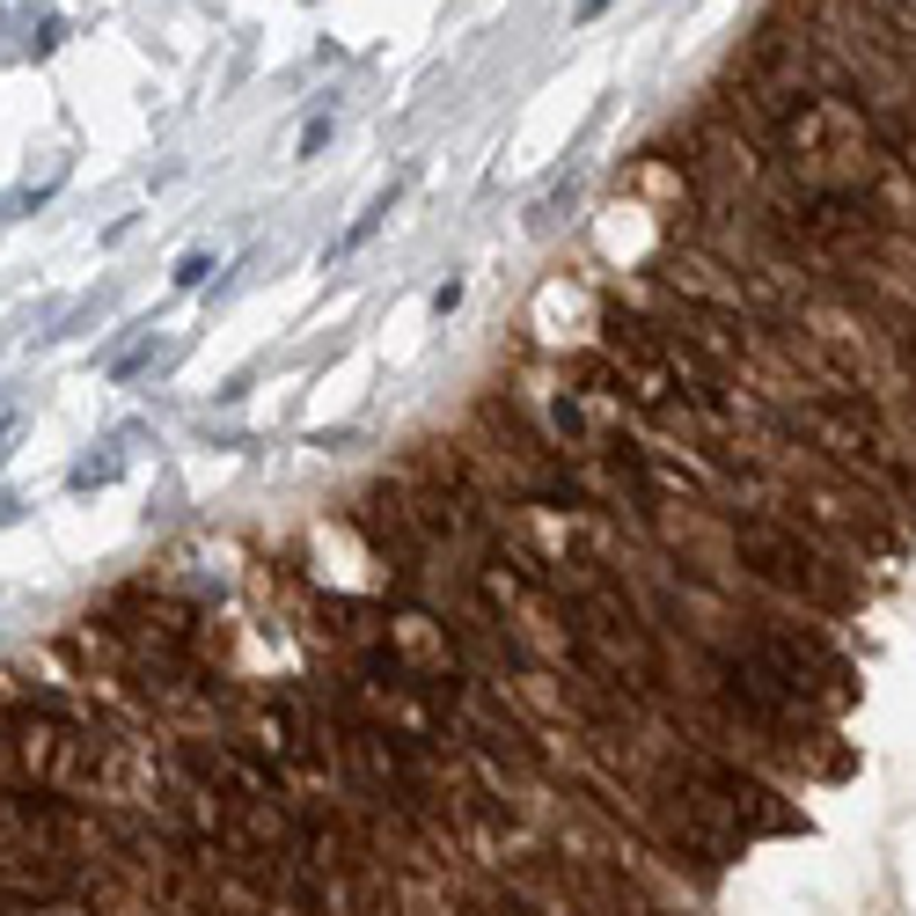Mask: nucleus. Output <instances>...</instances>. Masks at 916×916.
<instances>
[{"mask_svg": "<svg viewBox=\"0 0 916 916\" xmlns=\"http://www.w3.org/2000/svg\"><path fill=\"white\" fill-rule=\"evenodd\" d=\"M118 476V455H89L81 470H73V492H89V484H110Z\"/></svg>", "mask_w": 916, "mask_h": 916, "instance_id": "nucleus-3", "label": "nucleus"}, {"mask_svg": "<svg viewBox=\"0 0 916 916\" xmlns=\"http://www.w3.org/2000/svg\"><path fill=\"white\" fill-rule=\"evenodd\" d=\"M331 147V118H308L301 125V155H323Z\"/></svg>", "mask_w": 916, "mask_h": 916, "instance_id": "nucleus-4", "label": "nucleus"}, {"mask_svg": "<svg viewBox=\"0 0 916 916\" xmlns=\"http://www.w3.org/2000/svg\"><path fill=\"white\" fill-rule=\"evenodd\" d=\"M213 272H220V265H213L206 249H184V257H177V286H206Z\"/></svg>", "mask_w": 916, "mask_h": 916, "instance_id": "nucleus-2", "label": "nucleus"}, {"mask_svg": "<svg viewBox=\"0 0 916 916\" xmlns=\"http://www.w3.org/2000/svg\"><path fill=\"white\" fill-rule=\"evenodd\" d=\"M59 45H67V22H59V16H45V22L30 30V59H52Z\"/></svg>", "mask_w": 916, "mask_h": 916, "instance_id": "nucleus-1", "label": "nucleus"}, {"mask_svg": "<svg viewBox=\"0 0 916 916\" xmlns=\"http://www.w3.org/2000/svg\"><path fill=\"white\" fill-rule=\"evenodd\" d=\"M609 8H617V0H580L572 16H580V22H594V16H609Z\"/></svg>", "mask_w": 916, "mask_h": 916, "instance_id": "nucleus-6", "label": "nucleus"}, {"mask_svg": "<svg viewBox=\"0 0 916 916\" xmlns=\"http://www.w3.org/2000/svg\"><path fill=\"white\" fill-rule=\"evenodd\" d=\"M8 433H16V418H0V455H8Z\"/></svg>", "mask_w": 916, "mask_h": 916, "instance_id": "nucleus-7", "label": "nucleus"}, {"mask_svg": "<svg viewBox=\"0 0 916 916\" xmlns=\"http://www.w3.org/2000/svg\"><path fill=\"white\" fill-rule=\"evenodd\" d=\"M455 301H462V279H455V272H447V279L433 286V316H447V308H455Z\"/></svg>", "mask_w": 916, "mask_h": 916, "instance_id": "nucleus-5", "label": "nucleus"}]
</instances>
